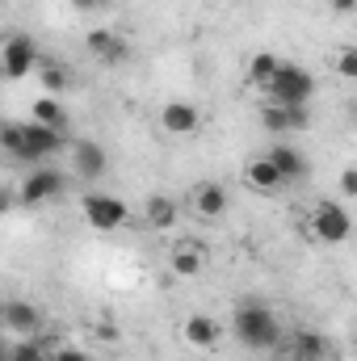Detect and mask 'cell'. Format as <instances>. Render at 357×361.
<instances>
[{
    "mask_svg": "<svg viewBox=\"0 0 357 361\" xmlns=\"http://www.w3.org/2000/svg\"><path fill=\"white\" fill-rule=\"evenodd\" d=\"M307 235L328 244V248H337V244H345L353 235V214L341 202H315L311 214H307Z\"/></svg>",
    "mask_w": 357,
    "mask_h": 361,
    "instance_id": "2",
    "label": "cell"
},
{
    "mask_svg": "<svg viewBox=\"0 0 357 361\" xmlns=\"http://www.w3.org/2000/svg\"><path fill=\"white\" fill-rule=\"evenodd\" d=\"M63 147H72L68 143V130H55V126H42V122H25V160L21 164H42V160H51L55 152H63Z\"/></svg>",
    "mask_w": 357,
    "mask_h": 361,
    "instance_id": "7",
    "label": "cell"
},
{
    "mask_svg": "<svg viewBox=\"0 0 357 361\" xmlns=\"http://www.w3.org/2000/svg\"><path fill=\"white\" fill-rule=\"evenodd\" d=\"M332 68H337L341 80H357V47H341L337 59H332Z\"/></svg>",
    "mask_w": 357,
    "mask_h": 361,
    "instance_id": "25",
    "label": "cell"
},
{
    "mask_svg": "<svg viewBox=\"0 0 357 361\" xmlns=\"http://www.w3.org/2000/svg\"><path fill=\"white\" fill-rule=\"evenodd\" d=\"M265 92H269L273 105H307V101L315 97V76H311L307 68H298V63H282L277 80H273Z\"/></svg>",
    "mask_w": 357,
    "mask_h": 361,
    "instance_id": "4",
    "label": "cell"
},
{
    "mask_svg": "<svg viewBox=\"0 0 357 361\" xmlns=\"http://www.w3.org/2000/svg\"><path fill=\"white\" fill-rule=\"evenodd\" d=\"M332 4V13L337 17H349V13H357V0H328Z\"/></svg>",
    "mask_w": 357,
    "mask_h": 361,
    "instance_id": "28",
    "label": "cell"
},
{
    "mask_svg": "<svg viewBox=\"0 0 357 361\" xmlns=\"http://www.w3.org/2000/svg\"><path fill=\"white\" fill-rule=\"evenodd\" d=\"M68 164H72V177L76 180H105V173H109V156H105V147L92 143V139L72 143Z\"/></svg>",
    "mask_w": 357,
    "mask_h": 361,
    "instance_id": "8",
    "label": "cell"
},
{
    "mask_svg": "<svg viewBox=\"0 0 357 361\" xmlns=\"http://www.w3.org/2000/svg\"><path fill=\"white\" fill-rule=\"evenodd\" d=\"M177 219H181V210L169 193H152V197L143 202V223H147L152 231H173Z\"/></svg>",
    "mask_w": 357,
    "mask_h": 361,
    "instance_id": "15",
    "label": "cell"
},
{
    "mask_svg": "<svg viewBox=\"0 0 357 361\" xmlns=\"http://www.w3.org/2000/svg\"><path fill=\"white\" fill-rule=\"evenodd\" d=\"M181 336H185V345H189V349L210 353V349L223 341V328H219V319H214V315H189V319L181 324Z\"/></svg>",
    "mask_w": 357,
    "mask_h": 361,
    "instance_id": "12",
    "label": "cell"
},
{
    "mask_svg": "<svg viewBox=\"0 0 357 361\" xmlns=\"http://www.w3.org/2000/svg\"><path fill=\"white\" fill-rule=\"evenodd\" d=\"M51 336H21L17 345H8V361H51Z\"/></svg>",
    "mask_w": 357,
    "mask_h": 361,
    "instance_id": "22",
    "label": "cell"
},
{
    "mask_svg": "<svg viewBox=\"0 0 357 361\" xmlns=\"http://www.w3.org/2000/svg\"><path fill=\"white\" fill-rule=\"evenodd\" d=\"M4 328L17 332V336H42L47 315H42V307H34V302L8 298V302H4Z\"/></svg>",
    "mask_w": 357,
    "mask_h": 361,
    "instance_id": "10",
    "label": "cell"
},
{
    "mask_svg": "<svg viewBox=\"0 0 357 361\" xmlns=\"http://www.w3.org/2000/svg\"><path fill=\"white\" fill-rule=\"evenodd\" d=\"M277 72H282V59L273 51H257L248 59V85H257V89H269L277 80Z\"/></svg>",
    "mask_w": 357,
    "mask_h": 361,
    "instance_id": "21",
    "label": "cell"
},
{
    "mask_svg": "<svg viewBox=\"0 0 357 361\" xmlns=\"http://www.w3.org/2000/svg\"><path fill=\"white\" fill-rule=\"evenodd\" d=\"M261 126H265L269 135L307 130V126H311V114H307V105H273V101H265V109H261Z\"/></svg>",
    "mask_w": 357,
    "mask_h": 361,
    "instance_id": "9",
    "label": "cell"
},
{
    "mask_svg": "<svg viewBox=\"0 0 357 361\" xmlns=\"http://www.w3.org/2000/svg\"><path fill=\"white\" fill-rule=\"evenodd\" d=\"M80 210H85V223L92 231H118L131 219V206L122 197H114V193H101V189H89L80 197Z\"/></svg>",
    "mask_w": 357,
    "mask_h": 361,
    "instance_id": "3",
    "label": "cell"
},
{
    "mask_svg": "<svg viewBox=\"0 0 357 361\" xmlns=\"http://www.w3.org/2000/svg\"><path fill=\"white\" fill-rule=\"evenodd\" d=\"M68 189V177L59 173V169H47V164H34L25 177H21V206H42V202H51V197H59Z\"/></svg>",
    "mask_w": 357,
    "mask_h": 361,
    "instance_id": "6",
    "label": "cell"
},
{
    "mask_svg": "<svg viewBox=\"0 0 357 361\" xmlns=\"http://www.w3.org/2000/svg\"><path fill=\"white\" fill-rule=\"evenodd\" d=\"M286 361H290V357H286Z\"/></svg>",
    "mask_w": 357,
    "mask_h": 361,
    "instance_id": "30",
    "label": "cell"
},
{
    "mask_svg": "<svg viewBox=\"0 0 357 361\" xmlns=\"http://www.w3.org/2000/svg\"><path fill=\"white\" fill-rule=\"evenodd\" d=\"M286 357L290 361H328L332 357V341H328L324 332H315V328H298V332L290 336Z\"/></svg>",
    "mask_w": 357,
    "mask_h": 361,
    "instance_id": "11",
    "label": "cell"
},
{
    "mask_svg": "<svg viewBox=\"0 0 357 361\" xmlns=\"http://www.w3.org/2000/svg\"><path fill=\"white\" fill-rule=\"evenodd\" d=\"M85 47H89L101 63H122V59H126V38L114 34V30H89Z\"/></svg>",
    "mask_w": 357,
    "mask_h": 361,
    "instance_id": "16",
    "label": "cell"
},
{
    "mask_svg": "<svg viewBox=\"0 0 357 361\" xmlns=\"http://www.w3.org/2000/svg\"><path fill=\"white\" fill-rule=\"evenodd\" d=\"M0 72L4 80H25L30 72H38V42L30 34H8L0 47Z\"/></svg>",
    "mask_w": 357,
    "mask_h": 361,
    "instance_id": "5",
    "label": "cell"
},
{
    "mask_svg": "<svg viewBox=\"0 0 357 361\" xmlns=\"http://www.w3.org/2000/svg\"><path fill=\"white\" fill-rule=\"evenodd\" d=\"M0 147L8 152V160H25V122H4L0 126Z\"/></svg>",
    "mask_w": 357,
    "mask_h": 361,
    "instance_id": "23",
    "label": "cell"
},
{
    "mask_svg": "<svg viewBox=\"0 0 357 361\" xmlns=\"http://www.w3.org/2000/svg\"><path fill=\"white\" fill-rule=\"evenodd\" d=\"M337 189H341L345 197H357V164H353V169H345V173L337 177Z\"/></svg>",
    "mask_w": 357,
    "mask_h": 361,
    "instance_id": "26",
    "label": "cell"
},
{
    "mask_svg": "<svg viewBox=\"0 0 357 361\" xmlns=\"http://www.w3.org/2000/svg\"><path fill=\"white\" fill-rule=\"evenodd\" d=\"M30 114H34V122H42V126H55V130H72V122H68V109L59 105V97H34Z\"/></svg>",
    "mask_w": 357,
    "mask_h": 361,
    "instance_id": "20",
    "label": "cell"
},
{
    "mask_svg": "<svg viewBox=\"0 0 357 361\" xmlns=\"http://www.w3.org/2000/svg\"><path fill=\"white\" fill-rule=\"evenodd\" d=\"M160 126H164L169 135H193V130L202 126V109L189 105V101H169V105L160 109Z\"/></svg>",
    "mask_w": 357,
    "mask_h": 361,
    "instance_id": "14",
    "label": "cell"
},
{
    "mask_svg": "<svg viewBox=\"0 0 357 361\" xmlns=\"http://www.w3.org/2000/svg\"><path fill=\"white\" fill-rule=\"evenodd\" d=\"M244 185H248L253 193H282L290 180L282 177V169H277L269 156H257V160H248V169H244Z\"/></svg>",
    "mask_w": 357,
    "mask_h": 361,
    "instance_id": "13",
    "label": "cell"
},
{
    "mask_svg": "<svg viewBox=\"0 0 357 361\" xmlns=\"http://www.w3.org/2000/svg\"><path fill=\"white\" fill-rule=\"evenodd\" d=\"M109 0H72V8H80V13H101Z\"/></svg>",
    "mask_w": 357,
    "mask_h": 361,
    "instance_id": "29",
    "label": "cell"
},
{
    "mask_svg": "<svg viewBox=\"0 0 357 361\" xmlns=\"http://www.w3.org/2000/svg\"><path fill=\"white\" fill-rule=\"evenodd\" d=\"M51 361H92L85 349H72V345H63V349H55L51 353Z\"/></svg>",
    "mask_w": 357,
    "mask_h": 361,
    "instance_id": "27",
    "label": "cell"
},
{
    "mask_svg": "<svg viewBox=\"0 0 357 361\" xmlns=\"http://www.w3.org/2000/svg\"><path fill=\"white\" fill-rule=\"evenodd\" d=\"M38 85L47 89V97H59V92L72 89V76H68L63 68H55V63H42V68H38Z\"/></svg>",
    "mask_w": 357,
    "mask_h": 361,
    "instance_id": "24",
    "label": "cell"
},
{
    "mask_svg": "<svg viewBox=\"0 0 357 361\" xmlns=\"http://www.w3.org/2000/svg\"><path fill=\"white\" fill-rule=\"evenodd\" d=\"M265 156L282 169V177H286V180H303L307 173H311V160H307L298 147H290V143H273Z\"/></svg>",
    "mask_w": 357,
    "mask_h": 361,
    "instance_id": "17",
    "label": "cell"
},
{
    "mask_svg": "<svg viewBox=\"0 0 357 361\" xmlns=\"http://www.w3.org/2000/svg\"><path fill=\"white\" fill-rule=\"evenodd\" d=\"M193 210H198L202 219H223V214H227V189H223L219 180H202V185L193 189Z\"/></svg>",
    "mask_w": 357,
    "mask_h": 361,
    "instance_id": "18",
    "label": "cell"
},
{
    "mask_svg": "<svg viewBox=\"0 0 357 361\" xmlns=\"http://www.w3.org/2000/svg\"><path fill=\"white\" fill-rule=\"evenodd\" d=\"M206 265V252H202V244H193V240H185L177 244L173 252H169V269L177 273V277H198Z\"/></svg>",
    "mask_w": 357,
    "mask_h": 361,
    "instance_id": "19",
    "label": "cell"
},
{
    "mask_svg": "<svg viewBox=\"0 0 357 361\" xmlns=\"http://www.w3.org/2000/svg\"><path fill=\"white\" fill-rule=\"evenodd\" d=\"M231 332H236V341H240L244 349H253V353H273V349L282 345V324H277L273 307L261 302V298H248V302H240V307L231 311Z\"/></svg>",
    "mask_w": 357,
    "mask_h": 361,
    "instance_id": "1",
    "label": "cell"
}]
</instances>
